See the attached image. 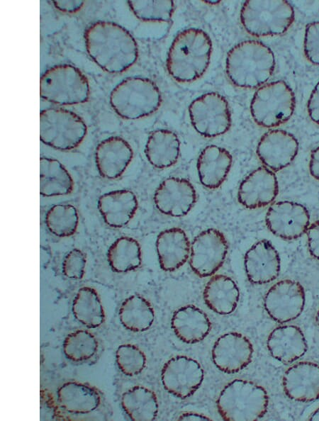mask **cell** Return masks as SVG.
<instances>
[{"label": "cell", "mask_w": 319, "mask_h": 421, "mask_svg": "<svg viewBox=\"0 0 319 421\" xmlns=\"http://www.w3.org/2000/svg\"><path fill=\"white\" fill-rule=\"evenodd\" d=\"M84 40L90 57L109 73L123 72L137 60L135 40L116 23L99 21L91 23L85 30Z\"/></svg>", "instance_id": "1"}, {"label": "cell", "mask_w": 319, "mask_h": 421, "mask_svg": "<svg viewBox=\"0 0 319 421\" xmlns=\"http://www.w3.org/2000/svg\"><path fill=\"white\" fill-rule=\"evenodd\" d=\"M212 43L203 30L189 28L174 39L167 55V68L177 81L189 82L199 78L206 70Z\"/></svg>", "instance_id": "2"}, {"label": "cell", "mask_w": 319, "mask_h": 421, "mask_svg": "<svg viewBox=\"0 0 319 421\" xmlns=\"http://www.w3.org/2000/svg\"><path fill=\"white\" fill-rule=\"evenodd\" d=\"M275 66L271 49L257 40H245L235 45L226 59L230 81L242 88H255L271 77Z\"/></svg>", "instance_id": "3"}, {"label": "cell", "mask_w": 319, "mask_h": 421, "mask_svg": "<svg viewBox=\"0 0 319 421\" xmlns=\"http://www.w3.org/2000/svg\"><path fill=\"white\" fill-rule=\"evenodd\" d=\"M268 403L267 393L262 386L235 379L221 391L217 408L225 420H257L265 415Z\"/></svg>", "instance_id": "4"}, {"label": "cell", "mask_w": 319, "mask_h": 421, "mask_svg": "<svg viewBox=\"0 0 319 421\" xmlns=\"http://www.w3.org/2000/svg\"><path fill=\"white\" fill-rule=\"evenodd\" d=\"M110 104L121 117L135 120L156 111L162 102L160 89L150 79L133 77L123 79L111 91Z\"/></svg>", "instance_id": "5"}, {"label": "cell", "mask_w": 319, "mask_h": 421, "mask_svg": "<svg viewBox=\"0 0 319 421\" xmlns=\"http://www.w3.org/2000/svg\"><path fill=\"white\" fill-rule=\"evenodd\" d=\"M89 91L87 78L70 64L53 66L40 79V97L56 104L83 103L88 100Z\"/></svg>", "instance_id": "6"}, {"label": "cell", "mask_w": 319, "mask_h": 421, "mask_svg": "<svg viewBox=\"0 0 319 421\" xmlns=\"http://www.w3.org/2000/svg\"><path fill=\"white\" fill-rule=\"evenodd\" d=\"M240 19L245 30L254 36L277 35L285 33L294 20V10L286 1H247Z\"/></svg>", "instance_id": "7"}, {"label": "cell", "mask_w": 319, "mask_h": 421, "mask_svg": "<svg viewBox=\"0 0 319 421\" xmlns=\"http://www.w3.org/2000/svg\"><path fill=\"white\" fill-rule=\"evenodd\" d=\"M296 106L294 93L284 81H276L259 87L251 101L252 116L259 125L278 126L287 121Z\"/></svg>", "instance_id": "8"}, {"label": "cell", "mask_w": 319, "mask_h": 421, "mask_svg": "<svg viewBox=\"0 0 319 421\" xmlns=\"http://www.w3.org/2000/svg\"><path fill=\"white\" fill-rule=\"evenodd\" d=\"M86 125L73 111L50 108L40 113V139L56 150H70L77 147L86 134Z\"/></svg>", "instance_id": "9"}, {"label": "cell", "mask_w": 319, "mask_h": 421, "mask_svg": "<svg viewBox=\"0 0 319 421\" xmlns=\"http://www.w3.org/2000/svg\"><path fill=\"white\" fill-rule=\"evenodd\" d=\"M189 111L192 125L204 137L220 135L230 127L228 103L218 93H207L198 97L192 101Z\"/></svg>", "instance_id": "10"}, {"label": "cell", "mask_w": 319, "mask_h": 421, "mask_svg": "<svg viewBox=\"0 0 319 421\" xmlns=\"http://www.w3.org/2000/svg\"><path fill=\"white\" fill-rule=\"evenodd\" d=\"M228 252L224 235L216 229L199 233L191 246L190 266L200 277L214 274L222 266Z\"/></svg>", "instance_id": "11"}, {"label": "cell", "mask_w": 319, "mask_h": 421, "mask_svg": "<svg viewBox=\"0 0 319 421\" xmlns=\"http://www.w3.org/2000/svg\"><path fill=\"white\" fill-rule=\"evenodd\" d=\"M203 379V371L195 359L177 356L164 365L162 383L166 391L176 397L186 398L199 388Z\"/></svg>", "instance_id": "12"}, {"label": "cell", "mask_w": 319, "mask_h": 421, "mask_svg": "<svg viewBox=\"0 0 319 421\" xmlns=\"http://www.w3.org/2000/svg\"><path fill=\"white\" fill-rule=\"evenodd\" d=\"M305 293L297 281L286 279L274 284L264 297V308L279 322H287L298 317L303 310Z\"/></svg>", "instance_id": "13"}, {"label": "cell", "mask_w": 319, "mask_h": 421, "mask_svg": "<svg viewBox=\"0 0 319 421\" xmlns=\"http://www.w3.org/2000/svg\"><path fill=\"white\" fill-rule=\"evenodd\" d=\"M266 223L275 235L284 240H295L308 229L310 215L308 210L300 203L278 201L269 208Z\"/></svg>", "instance_id": "14"}, {"label": "cell", "mask_w": 319, "mask_h": 421, "mask_svg": "<svg viewBox=\"0 0 319 421\" xmlns=\"http://www.w3.org/2000/svg\"><path fill=\"white\" fill-rule=\"evenodd\" d=\"M196 200L194 187L188 180L169 177L164 180L155 192L156 208L162 213L181 217L192 208Z\"/></svg>", "instance_id": "15"}, {"label": "cell", "mask_w": 319, "mask_h": 421, "mask_svg": "<svg viewBox=\"0 0 319 421\" xmlns=\"http://www.w3.org/2000/svg\"><path fill=\"white\" fill-rule=\"evenodd\" d=\"M253 347L242 334L229 332L220 336L212 349V359L220 371L233 374L245 368L252 361Z\"/></svg>", "instance_id": "16"}, {"label": "cell", "mask_w": 319, "mask_h": 421, "mask_svg": "<svg viewBox=\"0 0 319 421\" xmlns=\"http://www.w3.org/2000/svg\"><path fill=\"white\" fill-rule=\"evenodd\" d=\"M298 150V142L292 134L283 130H272L261 137L257 154L265 167L277 172L291 164Z\"/></svg>", "instance_id": "17"}, {"label": "cell", "mask_w": 319, "mask_h": 421, "mask_svg": "<svg viewBox=\"0 0 319 421\" xmlns=\"http://www.w3.org/2000/svg\"><path fill=\"white\" fill-rule=\"evenodd\" d=\"M279 192L277 179L267 167H259L251 172L241 183L238 201L247 208L254 209L271 203Z\"/></svg>", "instance_id": "18"}, {"label": "cell", "mask_w": 319, "mask_h": 421, "mask_svg": "<svg viewBox=\"0 0 319 421\" xmlns=\"http://www.w3.org/2000/svg\"><path fill=\"white\" fill-rule=\"evenodd\" d=\"M245 269L250 282L255 284L269 283L279 274V255L269 241L260 240L246 252Z\"/></svg>", "instance_id": "19"}, {"label": "cell", "mask_w": 319, "mask_h": 421, "mask_svg": "<svg viewBox=\"0 0 319 421\" xmlns=\"http://www.w3.org/2000/svg\"><path fill=\"white\" fill-rule=\"evenodd\" d=\"M283 387L286 395L300 402L319 398V366L309 361L298 362L284 374Z\"/></svg>", "instance_id": "20"}, {"label": "cell", "mask_w": 319, "mask_h": 421, "mask_svg": "<svg viewBox=\"0 0 319 421\" xmlns=\"http://www.w3.org/2000/svg\"><path fill=\"white\" fill-rule=\"evenodd\" d=\"M133 150L122 137L112 136L96 147L95 162L100 175L108 179L121 176L132 160Z\"/></svg>", "instance_id": "21"}, {"label": "cell", "mask_w": 319, "mask_h": 421, "mask_svg": "<svg viewBox=\"0 0 319 421\" xmlns=\"http://www.w3.org/2000/svg\"><path fill=\"white\" fill-rule=\"evenodd\" d=\"M156 249L160 266L166 271L181 267L186 262L191 250L186 234L179 228L161 232L157 237Z\"/></svg>", "instance_id": "22"}, {"label": "cell", "mask_w": 319, "mask_h": 421, "mask_svg": "<svg viewBox=\"0 0 319 421\" xmlns=\"http://www.w3.org/2000/svg\"><path fill=\"white\" fill-rule=\"evenodd\" d=\"M98 208L107 225L122 228L134 216L138 201L134 193L129 190L112 191L99 197Z\"/></svg>", "instance_id": "23"}, {"label": "cell", "mask_w": 319, "mask_h": 421, "mask_svg": "<svg viewBox=\"0 0 319 421\" xmlns=\"http://www.w3.org/2000/svg\"><path fill=\"white\" fill-rule=\"evenodd\" d=\"M267 347L274 358L289 364L306 353L307 344L300 328L294 325H284L275 328L270 333Z\"/></svg>", "instance_id": "24"}, {"label": "cell", "mask_w": 319, "mask_h": 421, "mask_svg": "<svg viewBox=\"0 0 319 421\" xmlns=\"http://www.w3.org/2000/svg\"><path fill=\"white\" fill-rule=\"evenodd\" d=\"M232 164V156L225 149L208 145L201 152L197 170L201 184L208 189L218 188L225 179Z\"/></svg>", "instance_id": "25"}, {"label": "cell", "mask_w": 319, "mask_h": 421, "mask_svg": "<svg viewBox=\"0 0 319 421\" xmlns=\"http://www.w3.org/2000/svg\"><path fill=\"white\" fill-rule=\"evenodd\" d=\"M172 327L181 341L193 344L207 336L211 330V322L202 310L189 305L180 308L173 314Z\"/></svg>", "instance_id": "26"}, {"label": "cell", "mask_w": 319, "mask_h": 421, "mask_svg": "<svg viewBox=\"0 0 319 421\" xmlns=\"http://www.w3.org/2000/svg\"><path fill=\"white\" fill-rule=\"evenodd\" d=\"M57 395L59 405L65 410L75 414L91 412L101 403V396L96 389L77 381L63 383Z\"/></svg>", "instance_id": "27"}, {"label": "cell", "mask_w": 319, "mask_h": 421, "mask_svg": "<svg viewBox=\"0 0 319 421\" xmlns=\"http://www.w3.org/2000/svg\"><path fill=\"white\" fill-rule=\"evenodd\" d=\"M239 289L230 277L215 275L206 284L203 299L207 306L216 313L228 315L233 313L237 305Z\"/></svg>", "instance_id": "28"}, {"label": "cell", "mask_w": 319, "mask_h": 421, "mask_svg": "<svg viewBox=\"0 0 319 421\" xmlns=\"http://www.w3.org/2000/svg\"><path fill=\"white\" fill-rule=\"evenodd\" d=\"M179 148V140L175 133L167 130H157L149 136L145 153L152 165L164 169L177 162Z\"/></svg>", "instance_id": "29"}, {"label": "cell", "mask_w": 319, "mask_h": 421, "mask_svg": "<svg viewBox=\"0 0 319 421\" xmlns=\"http://www.w3.org/2000/svg\"><path fill=\"white\" fill-rule=\"evenodd\" d=\"M74 182L65 167L57 159H40V193L44 196L67 195L72 192Z\"/></svg>", "instance_id": "30"}, {"label": "cell", "mask_w": 319, "mask_h": 421, "mask_svg": "<svg viewBox=\"0 0 319 421\" xmlns=\"http://www.w3.org/2000/svg\"><path fill=\"white\" fill-rule=\"evenodd\" d=\"M121 406L133 420H153L158 413V401L155 393L150 389L135 386L121 396Z\"/></svg>", "instance_id": "31"}, {"label": "cell", "mask_w": 319, "mask_h": 421, "mask_svg": "<svg viewBox=\"0 0 319 421\" xmlns=\"http://www.w3.org/2000/svg\"><path fill=\"white\" fill-rule=\"evenodd\" d=\"M74 318L88 328H96L104 322L105 313L96 291L89 286L79 289L72 302Z\"/></svg>", "instance_id": "32"}, {"label": "cell", "mask_w": 319, "mask_h": 421, "mask_svg": "<svg viewBox=\"0 0 319 421\" xmlns=\"http://www.w3.org/2000/svg\"><path fill=\"white\" fill-rule=\"evenodd\" d=\"M119 318L126 329L133 332H143L152 326L155 313L147 300L141 296L133 295L122 303Z\"/></svg>", "instance_id": "33"}, {"label": "cell", "mask_w": 319, "mask_h": 421, "mask_svg": "<svg viewBox=\"0 0 319 421\" xmlns=\"http://www.w3.org/2000/svg\"><path fill=\"white\" fill-rule=\"evenodd\" d=\"M107 259L113 271L125 273L134 270L141 264L140 245L132 237H119L110 246Z\"/></svg>", "instance_id": "34"}, {"label": "cell", "mask_w": 319, "mask_h": 421, "mask_svg": "<svg viewBox=\"0 0 319 421\" xmlns=\"http://www.w3.org/2000/svg\"><path fill=\"white\" fill-rule=\"evenodd\" d=\"M78 221L77 211L69 204L55 205L45 216V223L50 232L60 237L72 235L76 232Z\"/></svg>", "instance_id": "35"}, {"label": "cell", "mask_w": 319, "mask_h": 421, "mask_svg": "<svg viewBox=\"0 0 319 421\" xmlns=\"http://www.w3.org/2000/svg\"><path fill=\"white\" fill-rule=\"evenodd\" d=\"M98 349L94 335L84 330H78L67 335L63 342L65 357L73 361H83L93 357Z\"/></svg>", "instance_id": "36"}, {"label": "cell", "mask_w": 319, "mask_h": 421, "mask_svg": "<svg viewBox=\"0 0 319 421\" xmlns=\"http://www.w3.org/2000/svg\"><path fill=\"white\" fill-rule=\"evenodd\" d=\"M128 4L139 19L145 21H167L174 11L171 1H129Z\"/></svg>", "instance_id": "37"}, {"label": "cell", "mask_w": 319, "mask_h": 421, "mask_svg": "<svg viewBox=\"0 0 319 421\" xmlns=\"http://www.w3.org/2000/svg\"><path fill=\"white\" fill-rule=\"evenodd\" d=\"M116 361L119 369L128 376L140 374L146 365V357L137 346L131 344L120 345L116 352Z\"/></svg>", "instance_id": "38"}, {"label": "cell", "mask_w": 319, "mask_h": 421, "mask_svg": "<svg viewBox=\"0 0 319 421\" xmlns=\"http://www.w3.org/2000/svg\"><path fill=\"white\" fill-rule=\"evenodd\" d=\"M86 259L78 249L69 252L62 262V272L65 276L73 279H82L84 275Z\"/></svg>", "instance_id": "39"}, {"label": "cell", "mask_w": 319, "mask_h": 421, "mask_svg": "<svg viewBox=\"0 0 319 421\" xmlns=\"http://www.w3.org/2000/svg\"><path fill=\"white\" fill-rule=\"evenodd\" d=\"M304 53L310 62L319 64V21L312 22L306 26Z\"/></svg>", "instance_id": "40"}, {"label": "cell", "mask_w": 319, "mask_h": 421, "mask_svg": "<svg viewBox=\"0 0 319 421\" xmlns=\"http://www.w3.org/2000/svg\"><path fill=\"white\" fill-rule=\"evenodd\" d=\"M307 237L310 254L319 260V219L308 228Z\"/></svg>", "instance_id": "41"}, {"label": "cell", "mask_w": 319, "mask_h": 421, "mask_svg": "<svg viewBox=\"0 0 319 421\" xmlns=\"http://www.w3.org/2000/svg\"><path fill=\"white\" fill-rule=\"evenodd\" d=\"M308 112L311 120L319 124V82L315 85L309 97Z\"/></svg>", "instance_id": "42"}, {"label": "cell", "mask_w": 319, "mask_h": 421, "mask_svg": "<svg viewBox=\"0 0 319 421\" xmlns=\"http://www.w3.org/2000/svg\"><path fill=\"white\" fill-rule=\"evenodd\" d=\"M56 9L65 13H75L84 5L82 1H52Z\"/></svg>", "instance_id": "43"}, {"label": "cell", "mask_w": 319, "mask_h": 421, "mask_svg": "<svg viewBox=\"0 0 319 421\" xmlns=\"http://www.w3.org/2000/svg\"><path fill=\"white\" fill-rule=\"evenodd\" d=\"M309 171L311 176L319 181V147L315 149L311 153Z\"/></svg>", "instance_id": "44"}, {"label": "cell", "mask_w": 319, "mask_h": 421, "mask_svg": "<svg viewBox=\"0 0 319 421\" xmlns=\"http://www.w3.org/2000/svg\"><path fill=\"white\" fill-rule=\"evenodd\" d=\"M180 420H209L210 418L207 416L194 412H183L178 417Z\"/></svg>", "instance_id": "45"}, {"label": "cell", "mask_w": 319, "mask_h": 421, "mask_svg": "<svg viewBox=\"0 0 319 421\" xmlns=\"http://www.w3.org/2000/svg\"><path fill=\"white\" fill-rule=\"evenodd\" d=\"M310 420H319V408L311 415Z\"/></svg>", "instance_id": "46"}, {"label": "cell", "mask_w": 319, "mask_h": 421, "mask_svg": "<svg viewBox=\"0 0 319 421\" xmlns=\"http://www.w3.org/2000/svg\"><path fill=\"white\" fill-rule=\"evenodd\" d=\"M316 321L319 325V310H318L317 315H316Z\"/></svg>", "instance_id": "47"}, {"label": "cell", "mask_w": 319, "mask_h": 421, "mask_svg": "<svg viewBox=\"0 0 319 421\" xmlns=\"http://www.w3.org/2000/svg\"><path fill=\"white\" fill-rule=\"evenodd\" d=\"M206 3H208V4H218L219 1H206Z\"/></svg>", "instance_id": "48"}]
</instances>
